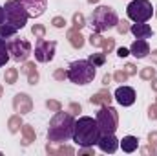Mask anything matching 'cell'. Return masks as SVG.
<instances>
[{
    "instance_id": "83f0119b",
    "label": "cell",
    "mask_w": 157,
    "mask_h": 156,
    "mask_svg": "<svg viewBox=\"0 0 157 156\" xmlns=\"http://www.w3.org/2000/svg\"><path fill=\"white\" fill-rule=\"evenodd\" d=\"M84 26H86L84 15H82V13H75V15H73V28H77V30H82Z\"/></svg>"
},
{
    "instance_id": "ab89813d",
    "label": "cell",
    "mask_w": 157,
    "mask_h": 156,
    "mask_svg": "<svg viewBox=\"0 0 157 156\" xmlns=\"http://www.w3.org/2000/svg\"><path fill=\"white\" fill-rule=\"evenodd\" d=\"M148 140H150V145H157V132H150V136H148Z\"/></svg>"
},
{
    "instance_id": "4fadbf2b",
    "label": "cell",
    "mask_w": 157,
    "mask_h": 156,
    "mask_svg": "<svg viewBox=\"0 0 157 156\" xmlns=\"http://www.w3.org/2000/svg\"><path fill=\"white\" fill-rule=\"evenodd\" d=\"M119 143H121V142H119L113 134H101V138H99V142H97L99 149H101L102 153H110V154H113L119 149Z\"/></svg>"
},
{
    "instance_id": "7402d4cb",
    "label": "cell",
    "mask_w": 157,
    "mask_h": 156,
    "mask_svg": "<svg viewBox=\"0 0 157 156\" xmlns=\"http://www.w3.org/2000/svg\"><path fill=\"white\" fill-rule=\"evenodd\" d=\"M18 30H15L13 26H9V24H0V37L2 39H11V37H15V33H17Z\"/></svg>"
},
{
    "instance_id": "f1b7e54d",
    "label": "cell",
    "mask_w": 157,
    "mask_h": 156,
    "mask_svg": "<svg viewBox=\"0 0 157 156\" xmlns=\"http://www.w3.org/2000/svg\"><path fill=\"white\" fill-rule=\"evenodd\" d=\"M101 48H102V51H104V53H110V51L115 48V40L110 39V37H108V39H102V44H101Z\"/></svg>"
},
{
    "instance_id": "277c9868",
    "label": "cell",
    "mask_w": 157,
    "mask_h": 156,
    "mask_svg": "<svg viewBox=\"0 0 157 156\" xmlns=\"http://www.w3.org/2000/svg\"><path fill=\"white\" fill-rule=\"evenodd\" d=\"M95 68L90 61H75L68 68V79L75 84H88L95 77Z\"/></svg>"
},
{
    "instance_id": "9a60e30c",
    "label": "cell",
    "mask_w": 157,
    "mask_h": 156,
    "mask_svg": "<svg viewBox=\"0 0 157 156\" xmlns=\"http://www.w3.org/2000/svg\"><path fill=\"white\" fill-rule=\"evenodd\" d=\"M130 31L137 37V39H148L152 35V28L146 22H135L130 26Z\"/></svg>"
},
{
    "instance_id": "f546056e",
    "label": "cell",
    "mask_w": 157,
    "mask_h": 156,
    "mask_svg": "<svg viewBox=\"0 0 157 156\" xmlns=\"http://www.w3.org/2000/svg\"><path fill=\"white\" fill-rule=\"evenodd\" d=\"M31 33H33L37 39H44V35H46V28H44L42 24H35V26L31 28Z\"/></svg>"
},
{
    "instance_id": "9c48e42d",
    "label": "cell",
    "mask_w": 157,
    "mask_h": 156,
    "mask_svg": "<svg viewBox=\"0 0 157 156\" xmlns=\"http://www.w3.org/2000/svg\"><path fill=\"white\" fill-rule=\"evenodd\" d=\"M55 48H57L55 40L39 39L37 46H35V59L39 63H49L53 59V55H55Z\"/></svg>"
},
{
    "instance_id": "30bf717a",
    "label": "cell",
    "mask_w": 157,
    "mask_h": 156,
    "mask_svg": "<svg viewBox=\"0 0 157 156\" xmlns=\"http://www.w3.org/2000/svg\"><path fill=\"white\" fill-rule=\"evenodd\" d=\"M115 99H117L119 105H122V107H130V105H133L135 103V90L132 88V86H119L117 90H115Z\"/></svg>"
},
{
    "instance_id": "603a6c76",
    "label": "cell",
    "mask_w": 157,
    "mask_h": 156,
    "mask_svg": "<svg viewBox=\"0 0 157 156\" xmlns=\"http://www.w3.org/2000/svg\"><path fill=\"white\" fill-rule=\"evenodd\" d=\"M7 125H9V130H11V132H18V129H22V117H20V114L11 116Z\"/></svg>"
},
{
    "instance_id": "5bb4252c",
    "label": "cell",
    "mask_w": 157,
    "mask_h": 156,
    "mask_svg": "<svg viewBox=\"0 0 157 156\" xmlns=\"http://www.w3.org/2000/svg\"><path fill=\"white\" fill-rule=\"evenodd\" d=\"M130 53H132L133 57H137V59H144V57L150 53V46H148V42H146L144 39H137L133 44H132Z\"/></svg>"
},
{
    "instance_id": "d6a6232c",
    "label": "cell",
    "mask_w": 157,
    "mask_h": 156,
    "mask_svg": "<svg viewBox=\"0 0 157 156\" xmlns=\"http://www.w3.org/2000/svg\"><path fill=\"white\" fill-rule=\"evenodd\" d=\"M115 28H117V31L121 33V35H124V33H128V31H130V24H128L126 20L117 22V26H115Z\"/></svg>"
},
{
    "instance_id": "d6986e66",
    "label": "cell",
    "mask_w": 157,
    "mask_h": 156,
    "mask_svg": "<svg viewBox=\"0 0 157 156\" xmlns=\"http://www.w3.org/2000/svg\"><path fill=\"white\" fill-rule=\"evenodd\" d=\"M68 39L71 42V46L77 48V50H80V48L84 46V37L80 35V30H77V28H71V30L68 31Z\"/></svg>"
},
{
    "instance_id": "4dcf8cb0",
    "label": "cell",
    "mask_w": 157,
    "mask_h": 156,
    "mask_svg": "<svg viewBox=\"0 0 157 156\" xmlns=\"http://www.w3.org/2000/svg\"><path fill=\"white\" fill-rule=\"evenodd\" d=\"M46 107H48L49 110H53V112L62 110V105H60L59 101H55V99H48V101H46Z\"/></svg>"
},
{
    "instance_id": "2e32d148",
    "label": "cell",
    "mask_w": 157,
    "mask_h": 156,
    "mask_svg": "<svg viewBox=\"0 0 157 156\" xmlns=\"http://www.w3.org/2000/svg\"><path fill=\"white\" fill-rule=\"evenodd\" d=\"M20 72L28 76V83H29V84H37V83H39V72H37V68H35V63L28 61V63L20 68Z\"/></svg>"
},
{
    "instance_id": "836d02e7",
    "label": "cell",
    "mask_w": 157,
    "mask_h": 156,
    "mask_svg": "<svg viewBox=\"0 0 157 156\" xmlns=\"http://www.w3.org/2000/svg\"><path fill=\"white\" fill-rule=\"evenodd\" d=\"M113 79H115L117 83H126V79H128V74H126L124 70H117V72L113 74Z\"/></svg>"
},
{
    "instance_id": "e575fe53",
    "label": "cell",
    "mask_w": 157,
    "mask_h": 156,
    "mask_svg": "<svg viewBox=\"0 0 157 156\" xmlns=\"http://www.w3.org/2000/svg\"><path fill=\"white\" fill-rule=\"evenodd\" d=\"M51 24H53L55 28H64V26H66V20H64V17H55V18L51 20Z\"/></svg>"
},
{
    "instance_id": "b9f144b4",
    "label": "cell",
    "mask_w": 157,
    "mask_h": 156,
    "mask_svg": "<svg viewBox=\"0 0 157 156\" xmlns=\"http://www.w3.org/2000/svg\"><path fill=\"white\" fill-rule=\"evenodd\" d=\"M128 53H130V51H128L126 48H119V50H117V55H119V57H126Z\"/></svg>"
},
{
    "instance_id": "1f68e13d",
    "label": "cell",
    "mask_w": 157,
    "mask_h": 156,
    "mask_svg": "<svg viewBox=\"0 0 157 156\" xmlns=\"http://www.w3.org/2000/svg\"><path fill=\"white\" fill-rule=\"evenodd\" d=\"M90 44L93 46V48H101V44H102V37L95 31V33H91V37H90Z\"/></svg>"
},
{
    "instance_id": "d590c367",
    "label": "cell",
    "mask_w": 157,
    "mask_h": 156,
    "mask_svg": "<svg viewBox=\"0 0 157 156\" xmlns=\"http://www.w3.org/2000/svg\"><path fill=\"white\" fill-rule=\"evenodd\" d=\"M53 77L57 79V81H64V79L68 77V74L62 70V68H59V70H55V74H53Z\"/></svg>"
},
{
    "instance_id": "7bdbcfd3",
    "label": "cell",
    "mask_w": 157,
    "mask_h": 156,
    "mask_svg": "<svg viewBox=\"0 0 157 156\" xmlns=\"http://www.w3.org/2000/svg\"><path fill=\"white\" fill-rule=\"evenodd\" d=\"M6 20V13H4V7H0V24H4Z\"/></svg>"
},
{
    "instance_id": "ee69618b",
    "label": "cell",
    "mask_w": 157,
    "mask_h": 156,
    "mask_svg": "<svg viewBox=\"0 0 157 156\" xmlns=\"http://www.w3.org/2000/svg\"><path fill=\"white\" fill-rule=\"evenodd\" d=\"M152 63L157 64V50H155V51H152Z\"/></svg>"
},
{
    "instance_id": "ba28073f",
    "label": "cell",
    "mask_w": 157,
    "mask_h": 156,
    "mask_svg": "<svg viewBox=\"0 0 157 156\" xmlns=\"http://www.w3.org/2000/svg\"><path fill=\"white\" fill-rule=\"evenodd\" d=\"M7 50H9V57L15 61H26L31 55V44L26 39H17L13 37V40L7 42Z\"/></svg>"
},
{
    "instance_id": "cb8c5ba5",
    "label": "cell",
    "mask_w": 157,
    "mask_h": 156,
    "mask_svg": "<svg viewBox=\"0 0 157 156\" xmlns=\"http://www.w3.org/2000/svg\"><path fill=\"white\" fill-rule=\"evenodd\" d=\"M88 61H90L93 66H102V64L106 63V53H104V51H101V53H91Z\"/></svg>"
},
{
    "instance_id": "8d00e7d4",
    "label": "cell",
    "mask_w": 157,
    "mask_h": 156,
    "mask_svg": "<svg viewBox=\"0 0 157 156\" xmlns=\"http://www.w3.org/2000/svg\"><path fill=\"white\" fill-rule=\"evenodd\" d=\"M124 72H126L128 77H130V76H135V74H137V68H135L133 64H126V66H124Z\"/></svg>"
},
{
    "instance_id": "8fae6325",
    "label": "cell",
    "mask_w": 157,
    "mask_h": 156,
    "mask_svg": "<svg viewBox=\"0 0 157 156\" xmlns=\"http://www.w3.org/2000/svg\"><path fill=\"white\" fill-rule=\"evenodd\" d=\"M18 2L26 7L28 15H29V17H33V18L40 17V15L46 11V6H48V2H46V0H18Z\"/></svg>"
},
{
    "instance_id": "c3c4849f",
    "label": "cell",
    "mask_w": 157,
    "mask_h": 156,
    "mask_svg": "<svg viewBox=\"0 0 157 156\" xmlns=\"http://www.w3.org/2000/svg\"><path fill=\"white\" fill-rule=\"evenodd\" d=\"M155 17H157V9H155Z\"/></svg>"
},
{
    "instance_id": "7dc6e473",
    "label": "cell",
    "mask_w": 157,
    "mask_h": 156,
    "mask_svg": "<svg viewBox=\"0 0 157 156\" xmlns=\"http://www.w3.org/2000/svg\"><path fill=\"white\" fill-rule=\"evenodd\" d=\"M0 97H2V86H0Z\"/></svg>"
},
{
    "instance_id": "484cf974",
    "label": "cell",
    "mask_w": 157,
    "mask_h": 156,
    "mask_svg": "<svg viewBox=\"0 0 157 156\" xmlns=\"http://www.w3.org/2000/svg\"><path fill=\"white\" fill-rule=\"evenodd\" d=\"M46 151L49 153V154H73V149L71 147H59V149H53L49 143H48V147H46Z\"/></svg>"
},
{
    "instance_id": "bcb514c9",
    "label": "cell",
    "mask_w": 157,
    "mask_h": 156,
    "mask_svg": "<svg viewBox=\"0 0 157 156\" xmlns=\"http://www.w3.org/2000/svg\"><path fill=\"white\" fill-rule=\"evenodd\" d=\"M88 2H90V4H97L99 0H88Z\"/></svg>"
},
{
    "instance_id": "7c38bea8",
    "label": "cell",
    "mask_w": 157,
    "mask_h": 156,
    "mask_svg": "<svg viewBox=\"0 0 157 156\" xmlns=\"http://www.w3.org/2000/svg\"><path fill=\"white\" fill-rule=\"evenodd\" d=\"M13 109H15V112H18L20 116L31 112V109H33L31 97H29L28 94H17V96L13 97Z\"/></svg>"
},
{
    "instance_id": "8992f818",
    "label": "cell",
    "mask_w": 157,
    "mask_h": 156,
    "mask_svg": "<svg viewBox=\"0 0 157 156\" xmlns=\"http://www.w3.org/2000/svg\"><path fill=\"white\" fill-rule=\"evenodd\" d=\"M97 123H99V129H101V134H113L117 130V123H119V116L117 110L110 105L106 107H101V110L97 112Z\"/></svg>"
},
{
    "instance_id": "ac0fdd59",
    "label": "cell",
    "mask_w": 157,
    "mask_h": 156,
    "mask_svg": "<svg viewBox=\"0 0 157 156\" xmlns=\"http://www.w3.org/2000/svg\"><path fill=\"white\" fill-rule=\"evenodd\" d=\"M119 145L122 147L124 153H133V151H137V147H139V140H137L135 136H126V138L121 140Z\"/></svg>"
},
{
    "instance_id": "f6af8a7d",
    "label": "cell",
    "mask_w": 157,
    "mask_h": 156,
    "mask_svg": "<svg viewBox=\"0 0 157 156\" xmlns=\"http://www.w3.org/2000/svg\"><path fill=\"white\" fill-rule=\"evenodd\" d=\"M152 88H154V90L157 92V79H155V77L152 79Z\"/></svg>"
},
{
    "instance_id": "3957f363",
    "label": "cell",
    "mask_w": 157,
    "mask_h": 156,
    "mask_svg": "<svg viewBox=\"0 0 157 156\" xmlns=\"http://www.w3.org/2000/svg\"><path fill=\"white\" fill-rule=\"evenodd\" d=\"M117 22H119L117 13L108 6H101L91 13V28L97 33H102V31H106L110 28H115Z\"/></svg>"
},
{
    "instance_id": "74e56055",
    "label": "cell",
    "mask_w": 157,
    "mask_h": 156,
    "mask_svg": "<svg viewBox=\"0 0 157 156\" xmlns=\"http://www.w3.org/2000/svg\"><path fill=\"white\" fill-rule=\"evenodd\" d=\"M148 116L152 117V119H157V103L150 107V110H148Z\"/></svg>"
},
{
    "instance_id": "52a82bcc",
    "label": "cell",
    "mask_w": 157,
    "mask_h": 156,
    "mask_svg": "<svg viewBox=\"0 0 157 156\" xmlns=\"http://www.w3.org/2000/svg\"><path fill=\"white\" fill-rule=\"evenodd\" d=\"M126 13L133 22H146L154 15V7H152V2L148 0H133L130 2Z\"/></svg>"
},
{
    "instance_id": "6da1fadb",
    "label": "cell",
    "mask_w": 157,
    "mask_h": 156,
    "mask_svg": "<svg viewBox=\"0 0 157 156\" xmlns=\"http://www.w3.org/2000/svg\"><path fill=\"white\" fill-rule=\"evenodd\" d=\"M73 142L80 145V147H93L97 145L99 138H101V129L97 119L90 116H82L78 117L73 125Z\"/></svg>"
},
{
    "instance_id": "5b68a950",
    "label": "cell",
    "mask_w": 157,
    "mask_h": 156,
    "mask_svg": "<svg viewBox=\"0 0 157 156\" xmlns=\"http://www.w3.org/2000/svg\"><path fill=\"white\" fill-rule=\"evenodd\" d=\"M4 13H6V24L13 26L15 30H22L28 22V11L26 7L18 2V0H7L4 6Z\"/></svg>"
},
{
    "instance_id": "44dd1931",
    "label": "cell",
    "mask_w": 157,
    "mask_h": 156,
    "mask_svg": "<svg viewBox=\"0 0 157 156\" xmlns=\"http://www.w3.org/2000/svg\"><path fill=\"white\" fill-rule=\"evenodd\" d=\"M22 134H24V145H29L31 142H35V130L31 125H22Z\"/></svg>"
},
{
    "instance_id": "ffe728a7",
    "label": "cell",
    "mask_w": 157,
    "mask_h": 156,
    "mask_svg": "<svg viewBox=\"0 0 157 156\" xmlns=\"http://www.w3.org/2000/svg\"><path fill=\"white\" fill-rule=\"evenodd\" d=\"M9 61V50H7V42L6 39L0 37V68L6 66V63Z\"/></svg>"
},
{
    "instance_id": "d4e9b609",
    "label": "cell",
    "mask_w": 157,
    "mask_h": 156,
    "mask_svg": "<svg viewBox=\"0 0 157 156\" xmlns=\"http://www.w3.org/2000/svg\"><path fill=\"white\" fill-rule=\"evenodd\" d=\"M17 79H18V70H17V68H7V70H6L4 81H6L7 84H15Z\"/></svg>"
},
{
    "instance_id": "e0dca14e",
    "label": "cell",
    "mask_w": 157,
    "mask_h": 156,
    "mask_svg": "<svg viewBox=\"0 0 157 156\" xmlns=\"http://www.w3.org/2000/svg\"><path fill=\"white\" fill-rule=\"evenodd\" d=\"M90 103H91V105L106 107V105H110V103H112V96H110V92H108V90H101V92H97L95 96H91V97H90Z\"/></svg>"
},
{
    "instance_id": "f35d334b",
    "label": "cell",
    "mask_w": 157,
    "mask_h": 156,
    "mask_svg": "<svg viewBox=\"0 0 157 156\" xmlns=\"http://www.w3.org/2000/svg\"><path fill=\"white\" fill-rule=\"evenodd\" d=\"M70 110H71L73 114H78V112H80V105H78V103H70Z\"/></svg>"
},
{
    "instance_id": "60d3db41",
    "label": "cell",
    "mask_w": 157,
    "mask_h": 156,
    "mask_svg": "<svg viewBox=\"0 0 157 156\" xmlns=\"http://www.w3.org/2000/svg\"><path fill=\"white\" fill-rule=\"evenodd\" d=\"M112 79H113V76H110V74H106V76H104V79H102V84H104V86H108V84L112 83Z\"/></svg>"
},
{
    "instance_id": "4316f807",
    "label": "cell",
    "mask_w": 157,
    "mask_h": 156,
    "mask_svg": "<svg viewBox=\"0 0 157 156\" xmlns=\"http://www.w3.org/2000/svg\"><path fill=\"white\" fill-rule=\"evenodd\" d=\"M139 76H141V79H144V81H152V79L155 77V70L152 66H148V68H143Z\"/></svg>"
},
{
    "instance_id": "7a4b0ae2",
    "label": "cell",
    "mask_w": 157,
    "mask_h": 156,
    "mask_svg": "<svg viewBox=\"0 0 157 156\" xmlns=\"http://www.w3.org/2000/svg\"><path fill=\"white\" fill-rule=\"evenodd\" d=\"M73 125L75 119L70 112H62L59 110L51 123H49V130H48V140L51 143H64L73 136Z\"/></svg>"
}]
</instances>
